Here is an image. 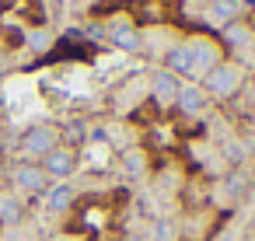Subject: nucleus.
<instances>
[{
    "label": "nucleus",
    "instance_id": "obj_16",
    "mask_svg": "<svg viewBox=\"0 0 255 241\" xmlns=\"http://www.w3.org/2000/svg\"><path fill=\"white\" fill-rule=\"evenodd\" d=\"M28 46H32L35 53H42V49L49 46V35H46V32H32V35H28Z\"/></svg>",
    "mask_w": 255,
    "mask_h": 241
},
{
    "label": "nucleus",
    "instance_id": "obj_1",
    "mask_svg": "<svg viewBox=\"0 0 255 241\" xmlns=\"http://www.w3.org/2000/svg\"><path fill=\"white\" fill-rule=\"evenodd\" d=\"M238 84H241V74H238V67H213L210 74H206V91H213V95H231V91H238Z\"/></svg>",
    "mask_w": 255,
    "mask_h": 241
},
{
    "label": "nucleus",
    "instance_id": "obj_19",
    "mask_svg": "<svg viewBox=\"0 0 255 241\" xmlns=\"http://www.w3.org/2000/svg\"><path fill=\"white\" fill-rule=\"evenodd\" d=\"M129 241H136V238H129Z\"/></svg>",
    "mask_w": 255,
    "mask_h": 241
},
{
    "label": "nucleus",
    "instance_id": "obj_12",
    "mask_svg": "<svg viewBox=\"0 0 255 241\" xmlns=\"http://www.w3.org/2000/svg\"><path fill=\"white\" fill-rule=\"evenodd\" d=\"M227 42H231V46H245V42H248V28H241L238 21H231V25H227Z\"/></svg>",
    "mask_w": 255,
    "mask_h": 241
},
{
    "label": "nucleus",
    "instance_id": "obj_17",
    "mask_svg": "<svg viewBox=\"0 0 255 241\" xmlns=\"http://www.w3.org/2000/svg\"><path fill=\"white\" fill-rule=\"evenodd\" d=\"M157 241H171V227L168 224H157Z\"/></svg>",
    "mask_w": 255,
    "mask_h": 241
},
{
    "label": "nucleus",
    "instance_id": "obj_4",
    "mask_svg": "<svg viewBox=\"0 0 255 241\" xmlns=\"http://www.w3.org/2000/svg\"><path fill=\"white\" fill-rule=\"evenodd\" d=\"M178 109L185 112V116H203V109H206V95H203V88H196V84H185V88H178Z\"/></svg>",
    "mask_w": 255,
    "mask_h": 241
},
{
    "label": "nucleus",
    "instance_id": "obj_3",
    "mask_svg": "<svg viewBox=\"0 0 255 241\" xmlns=\"http://www.w3.org/2000/svg\"><path fill=\"white\" fill-rule=\"evenodd\" d=\"M189 53H192V70L199 74H210L213 67H217V49H213V42H206V39H196V42H189Z\"/></svg>",
    "mask_w": 255,
    "mask_h": 241
},
{
    "label": "nucleus",
    "instance_id": "obj_13",
    "mask_svg": "<svg viewBox=\"0 0 255 241\" xmlns=\"http://www.w3.org/2000/svg\"><path fill=\"white\" fill-rule=\"evenodd\" d=\"M0 220H7V224H18L21 220V210H18V203H0Z\"/></svg>",
    "mask_w": 255,
    "mask_h": 241
},
{
    "label": "nucleus",
    "instance_id": "obj_9",
    "mask_svg": "<svg viewBox=\"0 0 255 241\" xmlns=\"http://www.w3.org/2000/svg\"><path fill=\"white\" fill-rule=\"evenodd\" d=\"M168 67H171L175 74H196V70H192V53H189V46H175V49L168 53Z\"/></svg>",
    "mask_w": 255,
    "mask_h": 241
},
{
    "label": "nucleus",
    "instance_id": "obj_15",
    "mask_svg": "<svg viewBox=\"0 0 255 241\" xmlns=\"http://www.w3.org/2000/svg\"><path fill=\"white\" fill-rule=\"evenodd\" d=\"M126 171H129V175H140V171H143V157H140V150H129V154H126Z\"/></svg>",
    "mask_w": 255,
    "mask_h": 241
},
{
    "label": "nucleus",
    "instance_id": "obj_11",
    "mask_svg": "<svg viewBox=\"0 0 255 241\" xmlns=\"http://www.w3.org/2000/svg\"><path fill=\"white\" fill-rule=\"evenodd\" d=\"M154 91H157L161 102H171V98L178 95V84H175L171 74H157V77H154Z\"/></svg>",
    "mask_w": 255,
    "mask_h": 241
},
{
    "label": "nucleus",
    "instance_id": "obj_2",
    "mask_svg": "<svg viewBox=\"0 0 255 241\" xmlns=\"http://www.w3.org/2000/svg\"><path fill=\"white\" fill-rule=\"evenodd\" d=\"M25 150L35 154V157L53 154V150H56V129H49V126H32V129L25 133Z\"/></svg>",
    "mask_w": 255,
    "mask_h": 241
},
{
    "label": "nucleus",
    "instance_id": "obj_18",
    "mask_svg": "<svg viewBox=\"0 0 255 241\" xmlns=\"http://www.w3.org/2000/svg\"><path fill=\"white\" fill-rule=\"evenodd\" d=\"M84 4H91V0H84Z\"/></svg>",
    "mask_w": 255,
    "mask_h": 241
},
{
    "label": "nucleus",
    "instance_id": "obj_14",
    "mask_svg": "<svg viewBox=\"0 0 255 241\" xmlns=\"http://www.w3.org/2000/svg\"><path fill=\"white\" fill-rule=\"evenodd\" d=\"M109 161V150H105V143H95V147H88V164H105Z\"/></svg>",
    "mask_w": 255,
    "mask_h": 241
},
{
    "label": "nucleus",
    "instance_id": "obj_7",
    "mask_svg": "<svg viewBox=\"0 0 255 241\" xmlns=\"http://www.w3.org/2000/svg\"><path fill=\"white\" fill-rule=\"evenodd\" d=\"M14 182H18L25 192H42V189H46V175H42L39 168H18Z\"/></svg>",
    "mask_w": 255,
    "mask_h": 241
},
{
    "label": "nucleus",
    "instance_id": "obj_8",
    "mask_svg": "<svg viewBox=\"0 0 255 241\" xmlns=\"http://www.w3.org/2000/svg\"><path fill=\"white\" fill-rule=\"evenodd\" d=\"M46 203H49V210H53V213H60V210H67V206L74 203V189H70L67 182H60V185H53V189H49Z\"/></svg>",
    "mask_w": 255,
    "mask_h": 241
},
{
    "label": "nucleus",
    "instance_id": "obj_5",
    "mask_svg": "<svg viewBox=\"0 0 255 241\" xmlns=\"http://www.w3.org/2000/svg\"><path fill=\"white\" fill-rule=\"evenodd\" d=\"M74 168H77V161H74V154H70V150H60V147H56L53 154H46V175H53V178H60V182H63Z\"/></svg>",
    "mask_w": 255,
    "mask_h": 241
},
{
    "label": "nucleus",
    "instance_id": "obj_6",
    "mask_svg": "<svg viewBox=\"0 0 255 241\" xmlns=\"http://www.w3.org/2000/svg\"><path fill=\"white\" fill-rule=\"evenodd\" d=\"M109 35H112V42L123 46V49H136V46H140V35H136V28H133L129 21H112Z\"/></svg>",
    "mask_w": 255,
    "mask_h": 241
},
{
    "label": "nucleus",
    "instance_id": "obj_10",
    "mask_svg": "<svg viewBox=\"0 0 255 241\" xmlns=\"http://www.w3.org/2000/svg\"><path fill=\"white\" fill-rule=\"evenodd\" d=\"M234 14H238V0H213L210 4V18L213 21H234Z\"/></svg>",
    "mask_w": 255,
    "mask_h": 241
}]
</instances>
